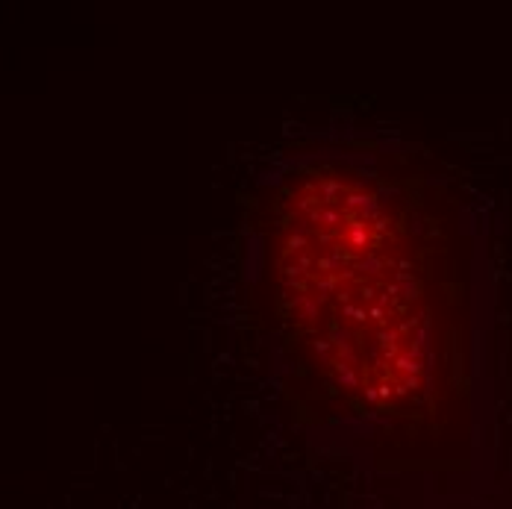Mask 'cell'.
<instances>
[{
  "mask_svg": "<svg viewBox=\"0 0 512 509\" xmlns=\"http://www.w3.org/2000/svg\"><path fill=\"white\" fill-rule=\"evenodd\" d=\"M251 289L283 386L315 415L386 433L471 392V245L412 153H295L259 189Z\"/></svg>",
  "mask_w": 512,
  "mask_h": 509,
  "instance_id": "6da1fadb",
  "label": "cell"
}]
</instances>
